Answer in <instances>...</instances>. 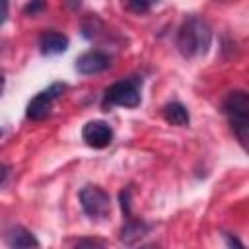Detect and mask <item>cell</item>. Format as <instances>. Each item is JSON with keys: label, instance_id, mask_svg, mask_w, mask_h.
<instances>
[{"label": "cell", "instance_id": "cell-1", "mask_svg": "<svg viewBox=\"0 0 249 249\" xmlns=\"http://www.w3.org/2000/svg\"><path fill=\"white\" fill-rule=\"evenodd\" d=\"M177 49L185 58H196L208 53L210 43H212V29L210 25L198 18V16H189L179 31H177Z\"/></svg>", "mask_w": 249, "mask_h": 249}, {"label": "cell", "instance_id": "cell-2", "mask_svg": "<svg viewBox=\"0 0 249 249\" xmlns=\"http://www.w3.org/2000/svg\"><path fill=\"white\" fill-rule=\"evenodd\" d=\"M224 113L231 124L233 134L237 136L239 144L247 146V132H249V95L243 89H233L224 99Z\"/></svg>", "mask_w": 249, "mask_h": 249}, {"label": "cell", "instance_id": "cell-3", "mask_svg": "<svg viewBox=\"0 0 249 249\" xmlns=\"http://www.w3.org/2000/svg\"><path fill=\"white\" fill-rule=\"evenodd\" d=\"M140 88H142V80L136 76L119 80L115 84H111L105 93H103V107H126L132 109L136 105H140Z\"/></svg>", "mask_w": 249, "mask_h": 249}, {"label": "cell", "instance_id": "cell-4", "mask_svg": "<svg viewBox=\"0 0 249 249\" xmlns=\"http://www.w3.org/2000/svg\"><path fill=\"white\" fill-rule=\"evenodd\" d=\"M80 204H82V210L88 218L95 220V222H101L109 216L111 212V198L109 195L101 189V187H95V185H86L82 191H80Z\"/></svg>", "mask_w": 249, "mask_h": 249}, {"label": "cell", "instance_id": "cell-5", "mask_svg": "<svg viewBox=\"0 0 249 249\" xmlns=\"http://www.w3.org/2000/svg\"><path fill=\"white\" fill-rule=\"evenodd\" d=\"M64 89H66V84L54 82V84H51L47 89L39 91V93L27 103V109H25L27 119H31V121H41V119L49 117V115H51V109H53V103L64 93Z\"/></svg>", "mask_w": 249, "mask_h": 249}, {"label": "cell", "instance_id": "cell-6", "mask_svg": "<svg viewBox=\"0 0 249 249\" xmlns=\"http://www.w3.org/2000/svg\"><path fill=\"white\" fill-rule=\"evenodd\" d=\"M82 138L89 148L101 150L113 142V128L105 121H89L82 128Z\"/></svg>", "mask_w": 249, "mask_h": 249}, {"label": "cell", "instance_id": "cell-7", "mask_svg": "<svg viewBox=\"0 0 249 249\" xmlns=\"http://www.w3.org/2000/svg\"><path fill=\"white\" fill-rule=\"evenodd\" d=\"M111 66V56L103 51H88L76 58V70L84 76L105 72Z\"/></svg>", "mask_w": 249, "mask_h": 249}, {"label": "cell", "instance_id": "cell-8", "mask_svg": "<svg viewBox=\"0 0 249 249\" xmlns=\"http://www.w3.org/2000/svg\"><path fill=\"white\" fill-rule=\"evenodd\" d=\"M39 47H41V53L47 56L60 54L68 49V37L58 33V31H45L39 37Z\"/></svg>", "mask_w": 249, "mask_h": 249}, {"label": "cell", "instance_id": "cell-9", "mask_svg": "<svg viewBox=\"0 0 249 249\" xmlns=\"http://www.w3.org/2000/svg\"><path fill=\"white\" fill-rule=\"evenodd\" d=\"M148 231H150V226H148L146 222H142V220H134L132 214H128L124 226L121 228L119 237H121L123 243H126V245H134V243H136L138 239H142Z\"/></svg>", "mask_w": 249, "mask_h": 249}, {"label": "cell", "instance_id": "cell-10", "mask_svg": "<svg viewBox=\"0 0 249 249\" xmlns=\"http://www.w3.org/2000/svg\"><path fill=\"white\" fill-rule=\"evenodd\" d=\"M4 239H6V243L10 247H39L37 237L29 230H25L21 226H16V228L8 230L6 235H4Z\"/></svg>", "mask_w": 249, "mask_h": 249}, {"label": "cell", "instance_id": "cell-11", "mask_svg": "<svg viewBox=\"0 0 249 249\" xmlns=\"http://www.w3.org/2000/svg\"><path fill=\"white\" fill-rule=\"evenodd\" d=\"M161 115H163V119H165L169 124H173V126H187L189 121H191L187 107H185L183 103H179V101H171V103L163 105Z\"/></svg>", "mask_w": 249, "mask_h": 249}, {"label": "cell", "instance_id": "cell-12", "mask_svg": "<svg viewBox=\"0 0 249 249\" xmlns=\"http://www.w3.org/2000/svg\"><path fill=\"white\" fill-rule=\"evenodd\" d=\"M123 4L132 14H146L152 10V6L158 4V0H123Z\"/></svg>", "mask_w": 249, "mask_h": 249}, {"label": "cell", "instance_id": "cell-13", "mask_svg": "<svg viewBox=\"0 0 249 249\" xmlns=\"http://www.w3.org/2000/svg\"><path fill=\"white\" fill-rule=\"evenodd\" d=\"M43 6H45V2H43V0H31V2L23 8V14H27V16H35L37 12H41V10H43Z\"/></svg>", "mask_w": 249, "mask_h": 249}, {"label": "cell", "instance_id": "cell-14", "mask_svg": "<svg viewBox=\"0 0 249 249\" xmlns=\"http://www.w3.org/2000/svg\"><path fill=\"white\" fill-rule=\"evenodd\" d=\"M8 8H10V0H0V27L8 19Z\"/></svg>", "mask_w": 249, "mask_h": 249}, {"label": "cell", "instance_id": "cell-15", "mask_svg": "<svg viewBox=\"0 0 249 249\" xmlns=\"http://www.w3.org/2000/svg\"><path fill=\"white\" fill-rule=\"evenodd\" d=\"M8 175H10V167H8L6 163H2V161H0V187L6 183Z\"/></svg>", "mask_w": 249, "mask_h": 249}, {"label": "cell", "instance_id": "cell-16", "mask_svg": "<svg viewBox=\"0 0 249 249\" xmlns=\"http://www.w3.org/2000/svg\"><path fill=\"white\" fill-rule=\"evenodd\" d=\"M78 245H103L101 241H91V239H84V241H78Z\"/></svg>", "mask_w": 249, "mask_h": 249}, {"label": "cell", "instance_id": "cell-17", "mask_svg": "<svg viewBox=\"0 0 249 249\" xmlns=\"http://www.w3.org/2000/svg\"><path fill=\"white\" fill-rule=\"evenodd\" d=\"M4 86H6V80H4V74L0 72V93L4 91Z\"/></svg>", "mask_w": 249, "mask_h": 249}, {"label": "cell", "instance_id": "cell-18", "mask_svg": "<svg viewBox=\"0 0 249 249\" xmlns=\"http://www.w3.org/2000/svg\"><path fill=\"white\" fill-rule=\"evenodd\" d=\"M0 136H2V128H0Z\"/></svg>", "mask_w": 249, "mask_h": 249}]
</instances>
